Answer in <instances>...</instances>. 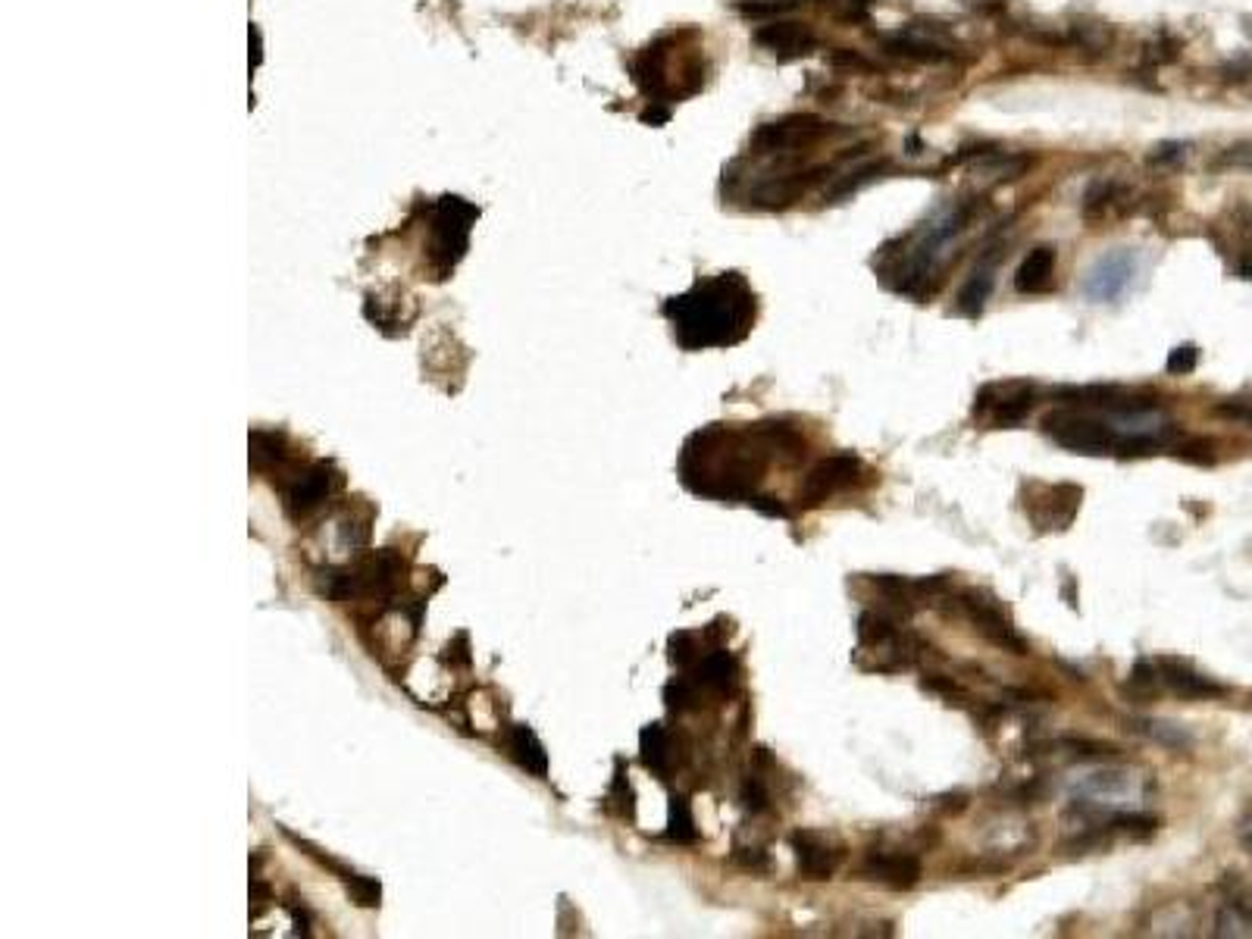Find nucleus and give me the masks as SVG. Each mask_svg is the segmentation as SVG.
Wrapping results in <instances>:
<instances>
[{
    "label": "nucleus",
    "mask_w": 1252,
    "mask_h": 939,
    "mask_svg": "<svg viewBox=\"0 0 1252 939\" xmlns=\"http://www.w3.org/2000/svg\"><path fill=\"white\" fill-rule=\"evenodd\" d=\"M890 170V163H867V167H862V170H852L848 176H843L836 186L829 188L827 191V204H839L843 198H852L855 191H862L864 186H871V182H877L883 172Z\"/></svg>",
    "instance_id": "20"
},
{
    "label": "nucleus",
    "mask_w": 1252,
    "mask_h": 939,
    "mask_svg": "<svg viewBox=\"0 0 1252 939\" xmlns=\"http://www.w3.org/2000/svg\"><path fill=\"white\" fill-rule=\"evenodd\" d=\"M733 865L736 868H743V871L748 873H758V877H764V873H774V858H771V852L767 849H762V846H733Z\"/></svg>",
    "instance_id": "24"
},
{
    "label": "nucleus",
    "mask_w": 1252,
    "mask_h": 939,
    "mask_svg": "<svg viewBox=\"0 0 1252 939\" xmlns=\"http://www.w3.org/2000/svg\"><path fill=\"white\" fill-rule=\"evenodd\" d=\"M1196 363H1200V348L1196 344H1181V348H1174L1167 354L1165 367L1171 376H1186L1196 370Z\"/></svg>",
    "instance_id": "30"
},
{
    "label": "nucleus",
    "mask_w": 1252,
    "mask_h": 939,
    "mask_svg": "<svg viewBox=\"0 0 1252 939\" xmlns=\"http://www.w3.org/2000/svg\"><path fill=\"white\" fill-rule=\"evenodd\" d=\"M1017 501L1036 532H1065L1077 520L1083 489L1074 482H1024Z\"/></svg>",
    "instance_id": "4"
},
{
    "label": "nucleus",
    "mask_w": 1252,
    "mask_h": 939,
    "mask_svg": "<svg viewBox=\"0 0 1252 939\" xmlns=\"http://www.w3.org/2000/svg\"><path fill=\"white\" fill-rule=\"evenodd\" d=\"M921 686H924L927 692H933V696L946 699L948 705H962L958 699H967V692L962 689V683L952 680V677H943V673H927V677L921 680Z\"/></svg>",
    "instance_id": "29"
},
{
    "label": "nucleus",
    "mask_w": 1252,
    "mask_h": 939,
    "mask_svg": "<svg viewBox=\"0 0 1252 939\" xmlns=\"http://www.w3.org/2000/svg\"><path fill=\"white\" fill-rule=\"evenodd\" d=\"M798 0H736V10L748 19H777L793 13Z\"/></svg>",
    "instance_id": "26"
},
{
    "label": "nucleus",
    "mask_w": 1252,
    "mask_h": 939,
    "mask_svg": "<svg viewBox=\"0 0 1252 939\" xmlns=\"http://www.w3.org/2000/svg\"><path fill=\"white\" fill-rule=\"evenodd\" d=\"M812 3H827V0H812Z\"/></svg>",
    "instance_id": "36"
},
{
    "label": "nucleus",
    "mask_w": 1252,
    "mask_h": 939,
    "mask_svg": "<svg viewBox=\"0 0 1252 939\" xmlns=\"http://www.w3.org/2000/svg\"><path fill=\"white\" fill-rule=\"evenodd\" d=\"M1236 276H1240V279H1250L1252 282V251L1250 254L1236 257Z\"/></svg>",
    "instance_id": "35"
},
{
    "label": "nucleus",
    "mask_w": 1252,
    "mask_h": 939,
    "mask_svg": "<svg viewBox=\"0 0 1252 939\" xmlns=\"http://www.w3.org/2000/svg\"><path fill=\"white\" fill-rule=\"evenodd\" d=\"M1036 404V386L1027 379L1012 382H990L977 392L974 401V420L990 429H1015L1031 417Z\"/></svg>",
    "instance_id": "6"
},
{
    "label": "nucleus",
    "mask_w": 1252,
    "mask_h": 939,
    "mask_svg": "<svg viewBox=\"0 0 1252 939\" xmlns=\"http://www.w3.org/2000/svg\"><path fill=\"white\" fill-rule=\"evenodd\" d=\"M1052 394H1055V401H1062L1067 408L1105 410V413H1115V417H1136V413H1152V410L1162 408L1159 394L1152 389H1127V386H1109V382L1062 386Z\"/></svg>",
    "instance_id": "5"
},
{
    "label": "nucleus",
    "mask_w": 1252,
    "mask_h": 939,
    "mask_svg": "<svg viewBox=\"0 0 1252 939\" xmlns=\"http://www.w3.org/2000/svg\"><path fill=\"white\" fill-rule=\"evenodd\" d=\"M827 60H829V67L864 69V72H874V63H871L867 57H862L858 51H848V48H836V51H829Z\"/></svg>",
    "instance_id": "32"
},
{
    "label": "nucleus",
    "mask_w": 1252,
    "mask_h": 939,
    "mask_svg": "<svg viewBox=\"0 0 1252 939\" xmlns=\"http://www.w3.org/2000/svg\"><path fill=\"white\" fill-rule=\"evenodd\" d=\"M1131 696H1134L1136 701L1143 699H1152L1159 689H1162V683H1159V670H1155V661H1150V658H1140L1134 665V670H1131V680H1127V686H1124Z\"/></svg>",
    "instance_id": "23"
},
{
    "label": "nucleus",
    "mask_w": 1252,
    "mask_h": 939,
    "mask_svg": "<svg viewBox=\"0 0 1252 939\" xmlns=\"http://www.w3.org/2000/svg\"><path fill=\"white\" fill-rule=\"evenodd\" d=\"M855 632L862 649H890L905 630L890 611H862L855 620Z\"/></svg>",
    "instance_id": "18"
},
{
    "label": "nucleus",
    "mask_w": 1252,
    "mask_h": 939,
    "mask_svg": "<svg viewBox=\"0 0 1252 939\" xmlns=\"http://www.w3.org/2000/svg\"><path fill=\"white\" fill-rule=\"evenodd\" d=\"M664 837L670 839V842H679V846H693V842H698V827H695L693 805H689L686 796H674V799H670V830H667Z\"/></svg>",
    "instance_id": "19"
},
{
    "label": "nucleus",
    "mask_w": 1252,
    "mask_h": 939,
    "mask_svg": "<svg viewBox=\"0 0 1252 939\" xmlns=\"http://www.w3.org/2000/svg\"><path fill=\"white\" fill-rule=\"evenodd\" d=\"M748 505H752V508H755L758 513H764V517L793 520V511H789V508H786V505H783V501H779V498H774V496H762V492H758V496H752V501H748Z\"/></svg>",
    "instance_id": "33"
},
{
    "label": "nucleus",
    "mask_w": 1252,
    "mask_h": 939,
    "mask_svg": "<svg viewBox=\"0 0 1252 939\" xmlns=\"http://www.w3.org/2000/svg\"><path fill=\"white\" fill-rule=\"evenodd\" d=\"M1134 279V257L1131 254H1109L1102 257L1086 279V294L1096 301H1115L1121 291L1131 286Z\"/></svg>",
    "instance_id": "13"
},
{
    "label": "nucleus",
    "mask_w": 1252,
    "mask_h": 939,
    "mask_svg": "<svg viewBox=\"0 0 1252 939\" xmlns=\"http://www.w3.org/2000/svg\"><path fill=\"white\" fill-rule=\"evenodd\" d=\"M1178 461L1184 463H1193V467H1215L1219 463V451H1215V442L1212 439H1205V436H1190V439H1181V442H1174L1171 448H1167Z\"/></svg>",
    "instance_id": "21"
},
{
    "label": "nucleus",
    "mask_w": 1252,
    "mask_h": 939,
    "mask_svg": "<svg viewBox=\"0 0 1252 939\" xmlns=\"http://www.w3.org/2000/svg\"><path fill=\"white\" fill-rule=\"evenodd\" d=\"M1052 276H1055V251L1033 248L1015 270V289L1021 294H1043L1052 289Z\"/></svg>",
    "instance_id": "16"
},
{
    "label": "nucleus",
    "mask_w": 1252,
    "mask_h": 939,
    "mask_svg": "<svg viewBox=\"0 0 1252 939\" xmlns=\"http://www.w3.org/2000/svg\"><path fill=\"white\" fill-rule=\"evenodd\" d=\"M814 182H821V170H812V172H796V176H777V179H771V182H764L752 198H755V207H764V210H779V207H789L796 204L798 198L808 191V188L814 186Z\"/></svg>",
    "instance_id": "14"
},
{
    "label": "nucleus",
    "mask_w": 1252,
    "mask_h": 939,
    "mask_svg": "<svg viewBox=\"0 0 1252 939\" xmlns=\"http://www.w3.org/2000/svg\"><path fill=\"white\" fill-rule=\"evenodd\" d=\"M1117 194H1121V188L1115 182H1096V186L1086 191V198H1083V217L1086 220H1100L1102 213H1109V207L1115 204Z\"/></svg>",
    "instance_id": "25"
},
{
    "label": "nucleus",
    "mask_w": 1252,
    "mask_h": 939,
    "mask_svg": "<svg viewBox=\"0 0 1252 939\" xmlns=\"http://www.w3.org/2000/svg\"><path fill=\"white\" fill-rule=\"evenodd\" d=\"M829 132H833V126L821 117H814V113H789L783 120L758 126L752 132V151L755 154H783V151H796V148L814 144Z\"/></svg>",
    "instance_id": "8"
},
{
    "label": "nucleus",
    "mask_w": 1252,
    "mask_h": 939,
    "mask_svg": "<svg viewBox=\"0 0 1252 939\" xmlns=\"http://www.w3.org/2000/svg\"><path fill=\"white\" fill-rule=\"evenodd\" d=\"M881 48L886 53H893V57L914 60V63H946V60L955 57V53L948 51V48H943V44H936V41H927V38H921V34H908V32L886 34L881 41Z\"/></svg>",
    "instance_id": "17"
},
{
    "label": "nucleus",
    "mask_w": 1252,
    "mask_h": 939,
    "mask_svg": "<svg viewBox=\"0 0 1252 939\" xmlns=\"http://www.w3.org/2000/svg\"><path fill=\"white\" fill-rule=\"evenodd\" d=\"M864 473H867V467H864L858 454H833V458H824V461L814 463L812 470H808V477H805L802 489H798V505L802 508H821L827 498L855 489L862 482Z\"/></svg>",
    "instance_id": "7"
},
{
    "label": "nucleus",
    "mask_w": 1252,
    "mask_h": 939,
    "mask_svg": "<svg viewBox=\"0 0 1252 939\" xmlns=\"http://www.w3.org/2000/svg\"><path fill=\"white\" fill-rule=\"evenodd\" d=\"M952 598H955L952 601L955 611L965 620H971V627L981 632L986 642H993L996 649L1008 651V655H1027V639L1015 630V620L1002 608V601L993 592L967 586Z\"/></svg>",
    "instance_id": "3"
},
{
    "label": "nucleus",
    "mask_w": 1252,
    "mask_h": 939,
    "mask_svg": "<svg viewBox=\"0 0 1252 939\" xmlns=\"http://www.w3.org/2000/svg\"><path fill=\"white\" fill-rule=\"evenodd\" d=\"M683 351L733 348L748 339L758 320V294L743 273L698 279L693 289L664 304Z\"/></svg>",
    "instance_id": "2"
},
{
    "label": "nucleus",
    "mask_w": 1252,
    "mask_h": 939,
    "mask_svg": "<svg viewBox=\"0 0 1252 939\" xmlns=\"http://www.w3.org/2000/svg\"><path fill=\"white\" fill-rule=\"evenodd\" d=\"M805 454V439L779 420L762 423H712L693 432L679 451V482L708 501H752L771 463Z\"/></svg>",
    "instance_id": "1"
},
{
    "label": "nucleus",
    "mask_w": 1252,
    "mask_h": 939,
    "mask_svg": "<svg viewBox=\"0 0 1252 939\" xmlns=\"http://www.w3.org/2000/svg\"><path fill=\"white\" fill-rule=\"evenodd\" d=\"M789 846H793V855H796L798 873L805 880H814V883L829 880L833 873L843 868V861H846V846L839 839L829 837V833H821V830H793L789 833Z\"/></svg>",
    "instance_id": "9"
},
{
    "label": "nucleus",
    "mask_w": 1252,
    "mask_h": 939,
    "mask_svg": "<svg viewBox=\"0 0 1252 939\" xmlns=\"http://www.w3.org/2000/svg\"><path fill=\"white\" fill-rule=\"evenodd\" d=\"M1178 57H1181V41H1174L1171 34H1159L1143 51V60L1150 67H1165V63H1174Z\"/></svg>",
    "instance_id": "28"
},
{
    "label": "nucleus",
    "mask_w": 1252,
    "mask_h": 939,
    "mask_svg": "<svg viewBox=\"0 0 1252 939\" xmlns=\"http://www.w3.org/2000/svg\"><path fill=\"white\" fill-rule=\"evenodd\" d=\"M996 263H998V254H993L990 260H983L981 267L967 276V282L962 286V291H958V308L955 310H958L962 317H967V320L981 317L983 308H986V301H990V294H993V286H996Z\"/></svg>",
    "instance_id": "15"
},
{
    "label": "nucleus",
    "mask_w": 1252,
    "mask_h": 939,
    "mask_svg": "<svg viewBox=\"0 0 1252 939\" xmlns=\"http://www.w3.org/2000/svg\"><path fill=\"white\" fill-rule=\"evenodd\" d=\"M743 805L752 811V815H767V811H774V799H771V789H767V777H764V768L755 761V770L748 773L743 780Z\"/></svg>",
    "instance_id": "22"
},
{
    "label": "nucleus",
    "mask_w": 1252,
    "mask_h": 939,
    "mask_svg": "<svg viewBox=\"0 0 1252 939\" xmlns=\"http://www.w3.org/2000/svg\"><path fill=\"white\" fill-rule=\"evenodd\" d=\"M1212 170H1252V141H1236L1224 148L1215 160Z\"/></svg>",
    "instance_id": "27"
},
{
    "label": "nucleus",
    "mask_w": 1252,
    "mask_h": 939,
    "mask_svg": "<svg viewBox=\"0 0 1252 939\" xmlns=\"http://www.w3.org/2000/svg\"><path fill=\"white\" fill-rule=\"evenodd\" d=\"M1186 151H1190V144H1184V141H1162V144L1152 148V154L1146 160H1150V167H1174V163L1184 160Z\"/></svg>",
    "instance_id": "31"
},
{
    "label": "nucleus",
    "mask_w": 1252,
    "mask_h": 939,
    "mask_svg": "<svg viewBox=\"0 0 1252 939\" xmlns=\"http://www.w3.org/2000/svg\"><path fill=\"white\" fill-rule=\"evenodd\" d=\"M755 44L774 51L779 60H798L817 48V38L808 26H802L796 19H774L755 32Z\"/></svg>",
    "instance_id": "12"
},
{
    "label": "nucleus",
    "mask_w": 1252,
    "mask_h": 939,
    "mask_svg": "<svg viewBox=\"0 0 1252 939\" xmlns=\"http://www.w3.org/2000/svg\"><path fill=\"white\" fill-rule=\"evenodd\" d=\"M965 808H967L965 792H948V796H940V799L933 802V811H940V815H962Z\"/></svg>",
    "instance_id": "34"
},
{
    "label": "nucleus",
    "mask_w": 1252,
    "mask_h": 939,
    "mask_svg": "<svg viewBox=\"0 0 1252 939\" xmlns=\"http://www.w3.org/2000/svg\"><path fill=\"white\" fill-rule=\"evenodd\" d=\"M1155 670H1159V683L1165 686V689H1171L1174 696H1181V699L1212 701L1228 696V686L1219 683V680H1212V677H1205V673H1200V670L1190 665L1186 658H1181V655H1159V658H1155Z\"/></svg>",
    "instance_id": "10"
},
{
    "label": "nucleus",
    "mask_w": 1252,
    "mask_h": 939,
    "mask_svg": "<svg viewBox=\"0 0 1252 939\" xmlns=\"http://www.w3.org/2000/svg\"><path fill=\"white\" fill-rule=\"evenodd\" d=\"M862 877L886 889H914L921 880V858L912 852H867Z\"/></svg>",
    "instance_id": "11"
}]
</instances>
